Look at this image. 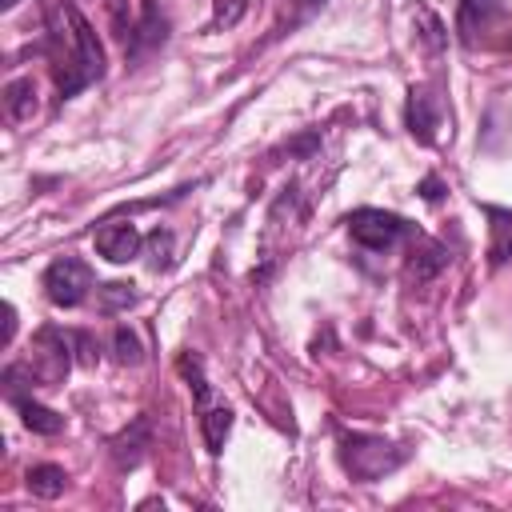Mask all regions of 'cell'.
Wrapping results in <instances>:
<instances>
[{
	"mask_svg": "<svg viewBox=\"0 0 512 512\" xmlns=\"http://www.w3.org/2000/svg\"><path fill=\"white\" fill-rule=\"evenodd\" d=\"M72 344H76V332L68 336L60 328H40L36 340H32V364H28L32 384L64 380V372L72 368Z\"/></svg>",
	"mask_w": 512,
	"mask_h": 512,
	"instance_id": "4",
	"label": "cell"
},
{
	"mask_svg": "<svg viewBox=\"0 0 512 512\" xmlns=\"http://www.w3.org/2000/svg\"><path fill=\"white\" fill-rule=\"evenodd\" d=\"M420 196H424V200H440V180H436V176H428V180L420 184Z\"/></svg>",
	"mask_w": 512,
	"mask_h": 512,
	"instance_id": "22",
	"label": "cell"
},
{
	"mask_svg": "<svg viewBox=\"0 0 512 512\" xmlns=\"http://www.w3.org/2000/svg\"><path fill=\"white\" fill-rule=\"evenodd\" d=\"M248 12V0H216L212 8V28H232Z\"/></svg>",
	"mask_w": 512,
	"mask_h": 512,
	"instance_id": "18",
	"label": "cell"
},
{
	"mask_svg": "<svg viewBox=\"0 0 512 512\" xmlns=\"http://www.w3.org/2000/svg\"><path fill=\"white\" fill-rule=\"evenodd\" d=\"M4 112H8V120H16V124L32 120V112H36V84H32L28 76H16V80L4 84Z\"/></svg>",
	"mask_w": 512,
	"mask_h": 512,
	"instance_id": "12",
	"label": "cell"
},
{
	"mask_svg": "<svg viewBox=\"0 0 512 512\" xmlns=\"http://www.w3.org/2000/svg\"><path fill=\"white\" fill-rule=\"evenodd\" d=\"M136 300V292L128 288V284H104L100 288V304L104 308H124V304H132Z\"/></svg>",
	"mask_w": 512,
	"mask_h": 512,
	"instance_id": "19",
	"label": "cell"
},
{
	"mask_svg": "<svg viewBox=\"0 0 512 512\" xmlns=\"http://www.w3.org/2000/svg\"><path fill=\"white\" fill-rule=\"evenodd\" d=\"M140 232L136 224H100L96 228V252L112 264H128L136 252H140Z\"/></svg>",
	"mask_w": 512,
	"mask_h": 512,
	"instance_id": "7",
	"label": "cell"
},
{
	"mask_svg": "<svg viewBox=\"0 0 512 512\" xmlns=\"http://www.w3.org/2000/svg\"><path fill=\"white\" fill-rule=\"evenodd\" d=\"M420 24H424V32H420V36L428 40V48H440V44H444V24H440L428 8H420Z\"/></svg>",
	"mask_w": 512,
	"mask_h": 512,
	"instance_id": "20",
	"label": "cell"
},
{
	"mask_svg": "<svg viewBox=\"0 0 512 512\" xmlns=\"http://www.w3.org/2000/svg\"><path fill=\"white\" fill-rule=\"evenodd\" d=\"M164 36H168V20H164V12L156 8V0H148L144 4V16L132 24V32H128V52L132 56H144L148 48H156V44H164Z\"/></svg>",
	"mask_w": 512,
	"mask_h": 512,
	"instance_id": "8",
	"label": "cell"
},
{
	"mask_svg": "<svg viewBox=\"0 0 512 512\" xmlns=\"http://www.w3.org/2000/svg\"><path fill=\"white\" fill-rule=\"evenodd\" d=\"M0 4H4V8H12V4H20V0H0Z\"/></svg>",
	"mask_w": 512,
	"mask_h": 512,
	"instance_id": "23",
	"label": "cell"
},
{
	"mask_svg": "<svg viewBox=\"0 0 512 512\" xmlns=\"http://www.w3.org/2000/svg\"><path fill=\"white\" fill-rule=\"evenodd\" d=\"M416 260L408 264V276L412 280H432L444 264H448V248L444 244H424V252H412Z\"/></svg>",
	"mask_w": 512,
	"mask_h": 512,
	"instance_id": "16",
	"label": "cell"
},
{
	"mask_svg": "<svg viewBox=\"0 0 512 512\" xmlns=\"http://www.w3.org/2000/svg\"><path fill=\"white\" fill-rule=\"evenodd\" d=\"M228 432H232V408H228V404H208V408H200V436H204V444H208L212 456L224 448Z\"/></svg>",
	"mask_w": 512,
	"mask_h": 512,
	"instance_id": "13",
	"label": "cell"
},
{
	"mask_svg": "<svg viewBox=\"0 0 512 512\" xmlns=\"http://www.w3.org/2000/svg\"><path fill=\"white\" fill-rule=\"evenodd\" d=\"M404 460H408V452L400 444H388L384 436H368V432H344L340 436V464L360 484H372V480L396 472Z\"/></svg>",
	"mask_w": 512,
	"mask_h": 512,
	"instance_id": "2",
	"label": "cell"
},
{
	"mask_svg": "<svg viewBox=\"0 0 512 512\" xmlns=\"http://www.w3.org/2000/svg\"><path fill=\"white\" fill-rule=\"evenodd\" d=\"M328 0H296V8H292V20L288 24H300V20H308L316 8H324Z\"/></svg>",
	"mask_w": 512,
	"mask_h": 512,
	"instance_id": "21",
	"label": "cell"
},
{
	"mask_svg": "<svg viewBox=\"0 0 512 512\" xmlns=\"http://www.w3.org/2000/svg\"><path fill=\"white\" fill-rule=\"evenodd\" d=\"M92 292V268L80 256H60L44 268V296L56 308H76Z\"/></svg>",
	"mask_w": 512,
	"mask_h": 512,
	"instance_id": "5",
	"label": "cell"
},
{
	"mask_svg": "<svg viewBox=\"0 0 512 512\" xmlns=\"http://www.w3.org/2000/svg\"><path fill=\"white\" fill-rule=\"evenodd\" d=\"M48 56L60 100L84 92L104 76V44L72 4H56L48 12Z\"/></svg>",
	"mask_w": 512,
	"mask_h": 512,
	"instance_id": "1",
	"label": "cell"
},
{
	"mask_svg": "<svg viewBox=\"0 0 512 512\" xmlns=\"http://www.w3.org/2000/svg\"><path fill=\"white\" fill-rule=\"evenodd\" d=\"M404 120H408V132H412L420 144H432V140H436V128H440V104H436V96H432L428 88H412V92H408V112H404Z\"/></svg>",
	"mask_w": 512,
	"mask_h": 512,
	"instance_id": "6",
	"label": "cell"
},
{
	"mask_svg": "<svg viewBox=\"0 0 512 512\" xmlns=\"http://www.w3.org/2000/svg\"><path fill=\"white\" fill-rule=\"evenodd\" d=\"M68 488V472L60 464H32L28 468V492L40 500H56Z\"/></svg>",
	"mask_w": 512,
	"mask_h": 512,
	"instance_id": "15",
	"label": "cell"
},
{
	"mask_svg": "<svg viewBox=\"0 0 512 512\" xmlns=\"http://www.w3.org/2000/svg\"><path fill=\"white\" fill-rule=\"evenodd\" d=\"M116 360L120 364H140V340H136V332L128 324L116 328Z\"/></svg>",
	"mask_w": 512,
	"mask_h": 512,
	"instance_id": "17",
	"label": "cell"
},
{
	"mask_svg": "<svg viewBox=\"0 0 512 512\" xmlns=\"http://www.w3.org/2000/svg\"><path fill=\"white\" fill-rule=\"evenodd\" d=\"M144 448H148V420H132V428H124L116 440H112V456L120 468H136L144 460Z\"/></svg>",
	"mask_w": 512,
	"mask_h": 512,
	"instance_id": "10",
	"label": "cell"
},
{
	"mask_svg": "<svg viewBox=\"0 0 512 512\" xmlns=\"http://www.w3.org/2000/svg\"><path fill=\"white\" fill-rule=\"evenodd\" d=\"M500 12H504V0H460V12H456L460 40L476 44V32H484Z\"/></svg>",
	"mask_w": 512,
	"mask_h": 512,
	"instance_id": "9",
	"label": "cell"
},
{
	"mask_svg": "<svg viewBox=\"0 0 512 512\" xmlns=\"http://www.w3.org/2000/svg\"><path fill=\"white\" fill-rule=\"evenodd\" d=\"M12 400H16V412H20L24 428H32V432H40V436H56V432L64 428V416H60V412H52V408H44V404H36V400H24V396H12Z\"/></svg>",
	"mask_w": 512,
	"mask_h": 512,
	"instance_id": "14",
	"label": "cell"
},
{
	"mask_svg": "<svg viewBox=\"0 0 512 512\" xmlns=\"http://www.w3.org/2000/svg\"><path fill=\"white\" fill-rule=\"evenodd\" d=\"M484 216L492 220V244H488V256H492V268H500V264L512 256V208L484 204Z\"/></svg>",
	"mask_w": 512,
	"mask_h": 512,
	"instance_id": "11",
	"label": "cell"
},
{
	"mask_svg": "<svg viewBox=\"0 0 512 512\" xmlns=\"http://www.w3.org/2000/svg\"><path fill=\"white\" fill-rule=\"evenodd\" d=\"M348 232H352V240H356L360 248H368V252H388V248H396L404 236H412L416 228H412L404 216H396V212H384V208H356V212L348 216Z\"/></svg>",
	"mask_w": 512,
	"mask_h": 512,
	"instance_id": "3",
	"label": "cell"
}]
</instances>
